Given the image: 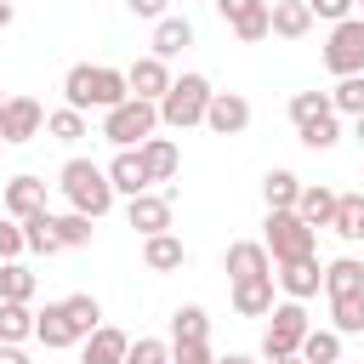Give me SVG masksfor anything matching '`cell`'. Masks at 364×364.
I'll return each mask as SVG.
<instances>
[{
  "label": "cell",
  "instance_id": "cell-1",
  "mask_svg": "<svg viewBox=\"0 0 364 364\" xmlns=\"http://www.w3.org/2000/svg\"><path fill=\"white\" fill-rule=\"evenodd\" d=\"M63 97H68V108H80V114H91V108H114V102H125L131 97V85H125V68H108V63H74L68 74H63Z\"/></svg>",
  "mask_w": 364,
  "mask_h": 364
},
{
  "label": "cell",
  "instance_id": "cell-2",
  "mask_svg": "<svg viewBox=\"0 0 364 364\" xmlns=\"http://www.w3.org/2000/svg\"><path fill=\"white\" fill-rule=\"evenodd\" d=\"M57 188H63V199H68L74 210H85L91 222L114 210V182H108V165H91V159H68V165L57 171Z\"/></svg>",
  "mask_w": 364,
  "mask_h": 364
},
{
  "label": "cell",
  "instance_id": "cell-3",
  "mask_svg": "<svg viewBox=\"0 0 364 364\" xmlns=\"http://www.w3.org/2000/svg\"><path fill=\"white\" fill-rule=\"evenodd\" d=\"M210 80L205 74H182V80H171V91L159 97V125H171V131H188V125H205V108H210Z\"/></svg>",
  "mask_w": 364,
  "mask_h": 364
},
{
  "label": "cell",
  "instance_id": "cell-4",
  "mask_svg": "<svg viewBox=\"0 0 364 364\" xmlns=\"http://www.w3.org/2000/svg\"><path fill=\"white\" fill-rule=\"evenodd\" d=\"M154 125H159V102H142V97H125L102 114V136L114 148H142L154 136Z\"/></svg>",
  "mask_w": 364,
  "mask_h": 364
},
{
  "label": "cell",
  "instance_id": "cell-5",
  "mask_svg": "<svg viewBox=\"0 0 364 364\" xmlns=\"http://www.w3.org/2000/svg\"><path fill=\"white\" fill-rule=\"evenodd\" d=\"M262 245H267L273 267H279V262H301V256H313V228H307L296 210H267V222H262Z\"/></svg>",
  "mask_w": 364,
  "mask_h": 364
},
{
  "label": "cell",
  "instance_id": "cell-6",
  "mask_svg": "<svg viewBox=\"0 0 364 364\" xmlns=\"http://www.w3.org/2000/svg\"><path fill=\"white\" fill-rule=\"evenodd\" d=\"M307 307L301 301H273V313H267V336H262V358L273 364V358H284V353H301V341H307Z\"/></svg>",
  "mask_w": 364,
  "mask_h": 364
},
{
  "label": "cell",
  "instance_id": "cell-7",
  "mask_svg": "<svg viewBox=\"0 0 364 364\" xmlns=\"http://www.w3.org/2000/svg\"><path fill=\"white\" fill-rule=\"evenodd\" d=\"M324 68L341 80V74H364V23L347 17V23H330V40H324Z\"/></svg>",
  "mask_w": 364,
  "mask_h": 364
},
{
  "label": "cell",
  "instance_id": "cell-8",
  "mask_svg": "<svg viewBox=\"0 0 364 364\" xmlns=\"http://www.w3.org/2000/svg\"><path fill=\"white\" fill-rule=\"evenodd\" d=\"M46 131V108L34 97H6L0 102V142H34Z\"/></svg>",
  "mask_w": 364,
  "mask_h": 364
},
{
  "label": "cell",
  "instance_id": "cell-9",
  "mask_svg": "<svg viewBox=\"0 0 364 364\" xmlns=\"http://www.w3.org/2000/svg\"><path fill=\"white\" fill-rule=\"evenodd\" d=\"M125 85H131V97H142V102H159L165 91H171V68H165V57H136L131 68H125Z\"/></svg>",
  "mask_w": 364,
  "mask_h": 364
},
{
  "label": "cell",
  "instance_id": "cell-10",
  "mask_svg": "<svg viewBox=\"0 0 364 364\" xmlns=\"http://www.w3.org/2000/svg\"><path fill=\"white\" fill-rule=\"evenodd\" d=\"M125 222H131L142 239H148V233H171V193H154V188L136 193V199L125 205Z\"/></svg>",
  "mask_w": 364,
  "mask_h": 364
},
{
  "label": "cell",
  "instance_id": "cell-11",
  "mask_svg": "<svg viewBox=\"0 0 364 364\" xmlns=\"http://www.w3.org/2000/svg\"><path fill=\"white\" fill-rule=\"evenodd\" d=\"M34 341H46V347L57 353V347H74V341H85V336H80V324L68 318L63 301H46V307L34 313Z\"/></svg>",
  "mask_w": 364,
  "mask_h": 364
},
{
  "label": "cell",
  "instance_id": "cell-12",
  "mask_svg": "<svg viewBox=\"0 0 364 364\" xmlns=\"http://www.w3.org/2000/svg\"><path fill=\"white\" fill-rule=\"evenodd\" d=\"M205 125H210L216 136H239V131L250 125V102H245L239 91H216L210 108H205Z\"/></svg>",
  "mask_w": 364,
  "mask_h": 364
},
{
  "label": "cell",
  "instance_id": "cell-13",
  "mask_svg": "<svg viewBox=\"0 0 364 364\" xmlns=\"http://www.w3.org/2000/svg\"><path fill=\"white\" fill-rule=\"evenodd\" d=\"M108 182H114V193H125V199H136V193L154 188V176H148V165H142L136 148H119V154L108 159Z\"/></svg>",
  "mask_w": 364,
  "mask_h": 364
},
{
  "label": "cell",
  "instance_id": "cell-14",
  "mask_svg": "<svg viewBox=\"0 0 364 364\" xmlns=\"http://www.w3.org/2000/svg\"><path fill=\"white\" fill-rule=\"evenodd\" d=\"M279 290L290 296V301H307V296H318V284H324V267H318V256H301V262H279Z\"/></svg>",
  "mask_w": 364,
  "mask_h": 364
},
{
  "label": "cell",
  "instance_id": "cell-15",
  "mask_svg": "<svg viewBox=\"0 0 364 364\" xmlns=\"http://www.w3.org/2000/svg\"><path fill=\"white\" fill-rule=\"evenodd\" d=\"M0 205H6V216H17V222H23V216L46 210V182L23 171V176H11V182L0 188Z\"/></svg>",
  "mask_w": 364,
  "mask_h": 364
},
{
  "label": "cell",
  "instance_id": "cell-16",
  "mask_svg": "<svg viewBox=\"0 0 364 364\" xmlns=\"http://www.w3.org/2000/svg\"><path fill=\"white\" fill-rule=\"evenodd\" d=\"M273 273V256L262 239H233L228 245V279H267Z\"/></svg>",
  "mask_w": 364,
  "mask_h": 364
},
{
  "label": "cell",
  "instance_id": "cell-17",
  "mask_svg": "<svg viewBox=\"0 0 364 364\" xmlns=\"http://www.w3.org/2000/svg\"><path fill=\"white\" fill-rule=\"evenodd\" d=\"M125 347H131V336H125V330L97 324V330L80 341V364H125Z\"/></svg>",
  "mask_w": 364,
  "mask_h": 364
},
{
  "label": "cell",
  "instance_id": "cell-18",
  "mask_svg": "<svg viewBox=\"0 0 364 364\" xmlns=\"http://www.w3.org/2000/svg\"><path fill=\"white\" fill-rule=\"evenodd\" d=\"M233 313L239 318H267L273 313V273L267 279H233Z\"/></svg>",
  "mask_w": 364,
  "mask_h": 364
},
{
  "label": "cell",
  "instance_id": "cell-19",
  "mask_svg": "<svg viewBox=\"0 0 364 364\" xmlns=\"http://www.w3.org/2000/svg\"><path fill=\"white\" fill-rule=\"evenodd\" d=\"M182 262H188V250H182L176 233H148V239H142V267H148V273H176Z\"/></svg>",
  "mask_w": 364,
  "mask_h": 364
},
{
  "label": "cell",
  "instance_id": "cell-20",
  "mask_svg": "<svg viewBox=\"0 0 364 364\" xmlns=\"http://www.w3.org/2000/svg\"><path fill=\"white\" fill-rule=\"evenodd\" d=\"M228 28H233L245 46H256V40H267V34H273V6H267V0H245V6L228 17Z\"/></svg>",
  "mask_w": 364,
  "mask_h": 364
},
{
  "label": "cell",
  "instance_id": "cell-21",
  "mask_svg": "<svg viewBox=\"0 0 364 364\" xmlns=\"http://www.w3.org/2000/svg\"><path fill=\"white\" fill-rule=\"evenodd\" d=\"M336 199H341V193H330L324 182H313V188L301 182V199H296V216H301L307 228H330V222H336Z\"/></svg>",
  "mask_w": 364,
  "mask_h": 364
},
{
  "label": "cell",
  "instance_id": "cell-22",
  "mask_svg": "<svg viewBox=\"0 0 364 364\" xmlns=\"http://www.w3.org/2000/svg\"><path fill=\"white\" fill-rule=\"evenodd\" d=\"M267 6H273V34H279V40H301V34L318 23L307 0H267Z\"/></svg>",
  "mask_w": 364,
  "mask_h": 364
},
{
  "label": "cell",
  "instance_id": "cell-23",
  "mask_svg": "<svg viewBox=\"0 0 364 364\" xmlns=\"http://www.w3.org/2000/svg\"><path fill=\"white\" fill-rule=\"evenodd\" d=\"M188 46H193V23H188V17H159V23H154V57L171 63V57L188 51Z\"/></svg>",
  "mask_w": 364,
  "mask_h": 364
},
{
  "label": "cell",
  "instance_id": "cell-24",
  "mask_svg": "<svg viewBox=\"0 0 364 364\" xmlns=\"http://www.w3.org/2000/svg\"><path fill=\"white\" fill-rule=\"evenodd\" d=\"M136 154H142V165H148V176H154V182H171V176H176V165H182V154H176V142H171V136H148Z\"/></svg>",
  "mask_w": 364,
  "mask_h": 364
},
{
  "label": "cell",
  "instance_id": "cell-25",
  "mask_svg": "<svg viewBox=\"0 0 364 364\" xmlns=\"http://www.w3.org/2000/svg\"><path fill=\"white\" fill-rule=\"evenodd\" d=\"M262 199H267V210H296L301 176H296V171H267V176H262Z\"/></svg>",
  "mask_w": 364,
  "mask_h": 364
},
{
  "label": "cell",
  "instance_id": "cell-26",
  "mask_svg": "<svg viewBox=\"0 0 364 364\" xmlns=\"http://www.w3.org/2000/svg\"><path fill=\"white\" fill-rule=\"evenodd\" d=\"M23 239H28L34 256H57V250H63V239H57V216H51V210L23 216Z\"/></svg>",
  "mask_w": 364,
  "mask_h": 364
},
{
  "label": "cell",
  "instance_id": "cell-27",
  "mask_svg": "<svg viewBox=\"0 0 364 364\" xmlns=\"http://www.w3.org/2000/svg\"><path fill=\"white\" fill-rule=\"evenodd\" d=\"M324 290H330V296H353V290H364V262H358V256H336V262L324 267Z\"/></svg>",
  "mask_w": 364,
  "mask_h": 364
},
{
  "label": "cell",
  "instance_id": "cell-28",
  "mask_svg": "<svg viewBox=\"0 0 364 364\" xmlns=\"http://www.w3.org/2000/svg\"><path fill=\"white\" fill-rule=\"evenodd\" d=\"M176 341H210V313L193 307V301L176 307V313H171V347H176Z\"/></svg>",
  "mask_w": 364,
  "mask_h": 364
},
{
  "label": "cell",
  "instance_id": "cell-29",
  "mask_svg": "<svg viewBox=\"0 0 364 364\" xmlns=\"http://www.w3.org/2000/svg\"><path fill=\"white\" fill-rule=\"evenodd\" d=\"M296 136H301V148H313V154L336 148V142H341V119H336V108L318 114V119H307V125H296Z\"/></svg>",
  "mask_w": 364,
  "mask_h": 364
},
{
  "label": "cell",
  "instance_id": "cell-30",
  "mask_svg": "<svg viewBox=\"0 0 364 364\" xmlns=\"http://www.w3.org/2000/svg\"><path fill=\"white\" fill-rule=\"evenodd\" d=\"M34 336V307L28 301H0V341H28Z\"/></svg>",
  "mask_w": 364,
  "mask_h": 364
},
{
  "label": "cell",
  "instance_id": "cell-31",
  "mask_svg": "<svg viewBox=\"0 0 364 364\" xmlns=\"http://www.w3.org/2000/svg\"><path fill=\"white\" fill-rule=\"evenodd\" d=\"M330 228H336L347 245H358V239H364V193H341V199H336V222H330Z\"/></svg>",
  "mask_w": 364,
  "mask_h": 364
},
{
  "label": "cell",
  "instance_id": "cell-32",
  "mask_svg": "<svg viewBox=\"0 0 364 364\" xmlns=\"http://www.w3.org/2000/svg\"><path fill=\"white\" fill-rule=\"evenodd\" d=\"M330 318H336L341 336H364V290H353V296H330Z\"/></svg>",
  "mask_w": 364,
  "mask_h": 364
},
{
  "label": "cell",
  "instance_id": "cell-33",
  "mask_svg": "<svg viewBox=\"0 0 364 364\" xmlns=\"http://www.w3.org/2000/svg\"><path fill=\"white\" fill-rule=\"evenodd\" d=\"M46 136H51V142H80V136H85V114L68 108V102L51 108V114H46Z\"/></svg>",
  "mask_w": 364,
  "mask_h": 364
},
{
  "label": "cell",
  "instance_id": "cell-34",
  "mask_svg": "<svg viewBox=\"0 0 364 364\" xmlns=\"http://www.w3.org/2000/svg\"><path fill=\"white\" fill-rule=\"evenodd\" d=\"M301 358H307V364H336V358H341V330H336V324H330V330H307Z\"/></svg>",
  "mask_w": 364,
  "mask_h": 364
},
{
  "label": "cell",
  "instance_id": "cell-35",
  "mask_svg": "<svg viewBox=\"0 0 364 364\" xmlns=\"http://www.w3.org/2000/svg\"><path fill=\"white\" fill-rule=\"evenodd\" d=\"M34 296V273L23 262H0V301H28Z\"/></svg>",
  "mask_w": 364,
  "mask_h": 364
},
{
  "label": "cell",
  "instance_id": "cell-36",
  "mask_svg": "<svg viewBox=\"0 0 364 364\" xmlns=\"http://www.w3.org/2000/svg\"><path fill=\"white\" fill-rule=\"evenodd\" d=\"M330 108L358 119V114H364V74H341V80H336V91H330Z\"/></svg>",
  "mask_w": 364,
  "mask_h": 364
},
{
  "label": "cell",
  "instance_id": "cell-37",
  "mask_svg": "<svg viewBox=\"0 0 364 364\" xmlns=\"http://www.w3.org/2000/svg\"><path fill=\"white\" fill-rule=\"evenodd\" d=\"M63 307H68V318L80 324V336H91V330L102 324V307H97V296H85V290H74V296H63Z\"/></svg>",
  "mask_w": 364,
  "mask_h": 364
},
{
  "label": "cell",
  "instance_id": "cell-38",
  "mask_svg": "<svg viewBox=\"0 0 364 364\" xmlns=\"http://www.w3.org/2000/svg\"><path fill=\"white\" fill-rule=\"evenodd\" d=\"M57 239H63V250H80V245H91V216H85V210H68V216H57Z\"/></svg>",
  "mask_w": 364,
  "mask_h": 364
},
{
  "label": "cell",
  "instance_id": "cell-39",
  "mask_svg": "<svg viewBox=\"0 0 364 364\" xmlns=\"http://www.w3.org/2000/svg\"><path fill=\"white\" fill-rule=\"evenodd\" d=\"M318 114H330V91H296V97H290V119H296V125H307V119H318Z\"/></svg>",
  "mask_w": 364,
  "mask_h": 364
},
{
  "label": "cell",
  "instance_id": "cell-40",
  "mask_svg": "<svg viewBox=\"0 0 364 364\" xmlns=\"http://www.w3.org/2000/svg\"><path fill=\"white\" fill-rule=\"evenodd\" d=\"M125 364H171V347H165L159 336H136V341L125 347Z\"/></svg>",
  "mask_w": 364,
  "mask_h": 364
},
{
  "label": "cell",
  "instance_id": "cell-41",
  "mask_svg": "<svg viewBox=\"0 0 364 364\" xmlns=\"http://www.w3.org/2000/svg\"><path fill=\"white\" fill-rule=\"evenodd\" d=\"M23 250H28V239H23V222H17V216H6V222H0V262H17Z\"/></svg>",
  "mask_w": 364,
  "mask_h": 364
},
{
  "label": "cell",
  "instance_id": "cell-42",
  "mask_svg": "<svg viewBox=\"0 0 364 364\" xmlns=\"http://www.w3.org/2000/svg\"><path fill=\"white\" fill-rule=\"evenodd\" d=\"M171 364H216V358H210V341H176Z\"/></svg>",
  "mask_w": 364,
  "mask_h": 364
},
{
  "label": "cell",
  "instance_id": "cell-43",
  "mask_svg": "<svg viewBox=\"0 0 364 364\" xmlns=\"http://www.w3.org/2000/svg\"><path fill=\"white\" fill-rule=\"evenodd\" d=\"M307 6H313V17H324V23H347L358 0H307Z\"/></svg>",
  "mask_w": 364,
  "mask_h": 364
},
{
  "label": "cell",
  "instance_id": "cell-44",
  "mask_svg": "<svg viewBox=\"0 0 364 364\" xmlns=\"http://www.w3.org/2000/svg\"><path fill=\"white\" fill-rule=\"evenodd\" d=\"M125 6H131V17H142V23H159V17H171V11H165L171 0H125Z\"/></svg>",
  "mask_w": 364,
  "mask_h": 364
},
{
  "label": "cell",
  "instance_id": "cell-45",
  "mask_svg": "<svg viewBox=\"0 0 364 364\" xmlns=\"http://www.w3.org/2000/svg\"><path fill=\"white\" fill-rule=\"evenodd\" d=\"M0 364H28V353L17 341H0Z\"/></svg>",
  "mask_w": 364,
  "mask_h": 364
},
{
  "label": "cell",
  "instance_id": "cell-46",
  "mask_svg": "<svg viewBox=\"0 0 364 364\" xmlns=\"http://www.w3.org/2000/svg\"><path fill=\"white\" fill-rule=\"evenodd\" d=\"M216 364H256L250 353H228V358H216Z\"/></svg>",
  "mask_w": 364,
  "mask_h": 364
},
{
  "label": "cell",
  "instance_id": "cell-47",
  "mask_svg": "<svg viewBox=\"0 0 364 364\" xmlns=\"http://www.w3.org/2000/svg\"><path fill=\"white\" fill-rule=\"evenodd\" d=\"M11 17H17V11H11V0H0V28H6Z\"/></svg>",
  "mask_w": 364,
  "mask_h": 364
},
{
  "label": "cell",
  "instance_id": "cell-48",
  "mask_svg": "<svg viewBox=\"0 0 364 364\" xmlns=\"http://www.w3.org/2000/svg\"><path fill=\"white\" fill-rule=\"evenodd\" d=\"M273 364H307V358H301V353H284V358H273Z\"/></svg>",
  "mask_w": 364,
  "mask_h": 364
},
{
  "label": "cell",
  "instance_id": "cell-49",
  "mask_svg": "<svg viewBox=\"0 0 364 364\" xmlns=\"http://www.w3.org/2000/svg\"><path fill=\"white\" fill-rule=\"evenodd\" d=\"M353 136H358V142H364V114H358V119H353Z\"/></svg>",
  "mask_w": 364,
  "mask_h": 364
},
{
  "label": "cell",
  "instance_id": "cell-50",
  "mask_svg": "<svg viewBox=\"0 0 364 364\" xmlns=\"http://www.w3.org/2000/svg\"><path fill=\"white\" fill-rule=\"evenodd\" d=\"M0 102H6V97H0Z\"/></svg>",
  "mask_w": 364,
  "mask_h": 364
},
{
  "label": "cell",
  "instance_id": "cell-51",
  "mask_svg": "<svg viewBox=\"0 0 364 364\" xmlns=\"http://www.w3.org/2000/svg\"><path fill=\"white\" fill-rule=\"evenodd\" d=\"M358 6H364V0H358Z\"/></svg>",
  "mask_w": 364,
  "mask_h": 364
}]
</instances>
